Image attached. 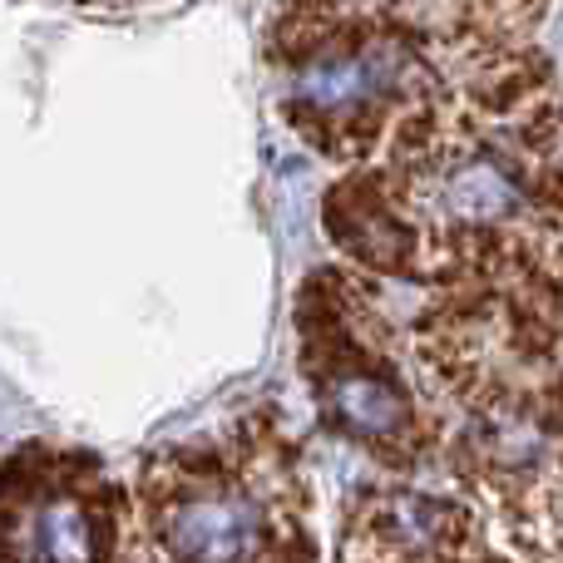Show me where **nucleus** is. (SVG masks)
I'll return each instance as SVG.
<instances>
[{
  "instance_id": "nucleus-1",
  "label": "nucleus",
  "mask_w": 563,
  "mask_h": 563,
  "mask_svg": "<svg viewBox=\"0 0 563 563\" xmlns=\"http://www.w3.org/2000/svg\"><path fill=\"white\" fill-rule=\"evenodd\" d=\"M134 563H317L311 489L273 420L154 455L139 475Z\"/></svg>"
},
{
  "instance_id": "nucleus-2",
  "label": "nucleus",
  "mask_w": 563,
  "mask_h": 563,
  "mask_svg": "<svg viewBox=\"0 0 563 563\" xmlns=\"http://www.w3.org/2000/svg\"><path fill=\"white\" fill-rule=\"evenodd\" d=\"M301 371L317 390V410L336 435L371 450L386 470L416 475L435 450L416 386L380 336L361 321L356 287L346 277H317L301 291Z\"/></svg>"
}]
</instances>
